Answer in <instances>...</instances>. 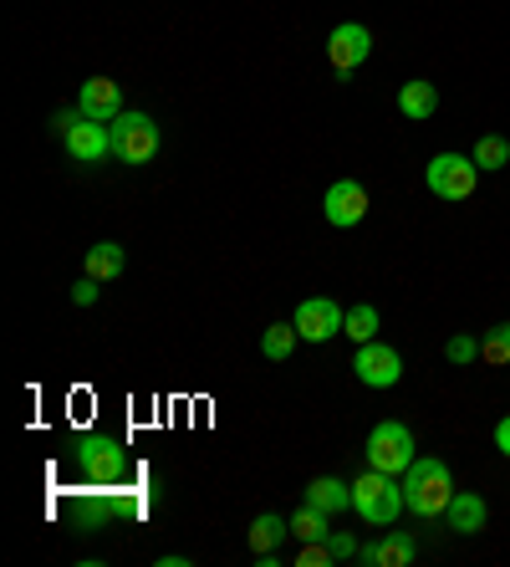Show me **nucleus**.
Wrapping results in <instances>:
<instances>
[{
  "instance_id": "f257e3e1",
  "label": "nucleus",
  "mask_w": 510,
  "mask_h": 567,
  "mask_svg": "<svg viewBox=\"0 0 510 567\" xmlns=\"http://www.w3.org/2000/svg\"><path fill=\"white\" fill-rule=\"evenodd\" d=\"M398 481H404V506L414 516H424V522L445 516L449 496H455V475H449V465L439 455H414V465Z\"/></svg>"
},
{
  "instance_id": "f03ea898",
  "label": "nucleus",
  "mask_w": 510,
  "mask_h": 567,
  "mask_svg": "<svg viewBox=\"0 0 510 567\" xmlns=\"http://www.w3.org/2000/svg\"><path fill=\"white\" fill-rule=\"evenodd\" d=\"M353 512H357V522H367V527H393L398 512H408L404 506V481L367 465V471L353 481Z\"/></svg>"
},
{
  "instance_id": "7ed1b4c3",
  "label": "nucleus",
  "mask_w": 510,
  "mask_h": 567,
  "mask_svg": "<svg viewBox=\"0 0 510 567\" xmlns=\"http://www.w3.org/2000/svg\"><path fill=\"white\" fill-rule=\"evenodd\" d=\"M363 455L373 471L404 475L408 465H414V455H419V450H414V430H408L404 420H378L373 435H367V445H363Z\"/></svg>"
},
{
  "instance_id": "20e7f679",
  "label": "nucleus",
  "mask_w": 510,
  "mask_h": 567,
  "mask_svg": "<svg viewBox=\"0 0 510 567\" xmlns=\"http://www.w3.org/2000/svg\"><path fill=\"white\" fill-rule=\"evenodd\" d=\"M107 128H113V158H123V164H148L158 154V123L148 113L123 107Z\"/></svg>"
},
{
  "instance_id": "39448f33",
  "label": "nucleus",
  "mask_w": 510,
  "mask_h": 567,
  "mask_svg": "<svg viewBox=\"0 0 510 567\" xmlns=\"http://www.w3.org/2000/svg\"><path fill=\"white\" fill-rule=\"evenodd\" d=\"M424 185L439 199H470L480 185V164L470 154H434L429 169H424Z\"/></svg>"
},
{
  "instance_id": "423d86ee",
  "label": "nucleus",
  "mask_w": 510,
  "mask_h": 567,
  "mask_svg": "<svg viewBox=\"0 0 510 567\" xmlns=\"http://www.w3.org/2000/svg\"><path fill=\"white\" fill-rule=\"evenodd\" d=\"M77 465L82 475H87L92 486H118L123 475H128V455H123L118 440H107V435H92L77 445Z\"/></svg>"
},
{
  "instance_id": "0eeeda50",
  "label": "nucleus",
  "mask_w": 510,
  "mask_h": 567,
  "mask_svg": "<svg viewBox=\"0 0 510 567\" xmlns=\"http://www.w3.org/2000/svg\"><path fill=\"white\" fill-rule=\"evenodd\" d=\"M353 373H357V383H367V389H393V383L404 379V358H398V348L373 338V343H357Z\"/></svg>"
},
{
  "instance_id": "6e6552de",
  "label": "nucleus",
  "mask_w": 510,
  "mask_h": 567,
  "mask_svg": "<svg viewBox=\"0 0 510 567\" xmlns=\"http://www.w3.org/2000/svg\"><path fill=\"white\" fill-rule=\"evenodd\" d=\"M291 322H296V332L306 338V343H332V338L342 332V322H347V312H342L332 297H306Z\"/></svg>"
},
{
  "instance_id": "1a4fd4ad",
  "label": "nucleus",
  "mask_w": 510,
  "mask_h": 567,
  "mask_svg": "<svg viewBox=\"0 0 510 567\" xmlns=\"http://www.w3.org/2000/svg\"><path fill=\"white\" fill-rule=\"evenodd\" d=\"M367 52H373V31H367L363 21H342V27L327 37V62L337 66L342 78H353L357 66L367 62Z\"/></svg>"
},
{
  "instance_id": "9d476101",
  "label": "nucleus",
  "mask_w": 510,
  "mask_h": 567,
  "mask_svg": "<svg viewBox=\"0 0 510 567\" xmlns=\"http://www.w3.org/2000/svg\"><path fill=\"white\" fill-rule=\"evenodd\" d=\"M62 144L77 164H107V158H113V128H107V123H92V118H77L62 133Z\"/></svg>"
},
{
  "instance_id": "9b49d317",
  "label": "nucleus",
  "mask_w": 510,
  "mask_h": 567,
  "mask_svg": "<svg viewBox=\"0 0 510 567\" xmlns=\"http://www.w3.org/2000/svg\"><path fill=\"white\" fill-rule=\"evenodd\" d=\"M322 215H327V225H337V230H353L367 215V189L357 185V179H337V185L327 189V199H322Z\"/></svg>"
},
{
  "instance_id": "f8f14e48",
  "label": "nucleus",
  "mask_w": 510,
  "mask_h": 567,
  "mask_svg": "<svg viewBox=\"0 0 510 567\" xmlns=\"http://www.w3.org/2000/svg\"><path fill=\"white\" fill-rule=\"evenodd\" d=\"M77 107H82V118H92V123H113L123 113V87L113 78H87L77 93Z\"/></svg>"
},
{
  "instance_id": "ddd939ff",
  "label": "nucleus",
  "mask_w": 510,
  "mask_h": 567,
  "mask_svg": "<svg viewBox=\"0 0 510 567\" xmlns=\"http://www.w3.org/2000/svg\"><path fill=\"white\" fill-rule=\"evenodd\" d=\"M414 557H419V547H414V537H404V532H388V537L357 547V563L363 567H408Z\"/></svg>"
},
{
  "instance_id": "4468645a",
  "label": "nucleus",
  "mask_w": 510,
  "mask_h": 567,
  "mask_svg": "<svg viewBox=\"0 0 510 567\" xmlns=\"http://www.w3.org/2000/svg\"><path fill=\"white\" fill-rule=\"evenodd\" d=\"M485 522H490V506H485V496H475V491H455L445 506V527L455 532V537H475V532H485Z\"/></svg>"
},
{
  "instance_id": "2eb2a0df",
  "label": "nucleus",
  "mask_w": 510,
  "mask_h": 567,
  "mask_svg": "<svg viewBox=\"0 0 510 567\" xmlns=\"http://www.w3.org/2000/svg\"><path fill=\"white\" fill-rule=\"evenodd\" d=\"M398 113H404L408 123L434 118V113H439V87H434V82H424V78L404 82V87H398Z\"/></svg>"
},
{
  "instance_id": "dca6fc26",
  "label": "nucleus",
  "mask_w": 510,
  "mask_h": 567,
  "mask_svg": "<svg viewBox=\"0 0 510 567\" xmlns=\"http://www.w3.org/2000/svg\"><path fill=\"white\" fill-rule=\"evenodd\" d=\"M306 502L322 506V512H353V486L347 481H337V475H316L312 486H306Z\"/></svg>"
},
{
  "instance_id": "f3484780",
  "label": "nucleus",
  "mask_w": 510,
  "mask_h": 567,
  "mask_svg": "<svg viewBox=\"0 0 510 567\" xmlns=\"http://www.w3.org/2000/svg\"><path fill=\"white\" fill-rule=\"evenodd\" d=\"M281 537H291V516H275V512H261L256 522H250V532H246L250 553H275Z\"/></svg>"
},
{
  "instance_id": "a211bd4d",
  "label": "nucleus",
  "mask_w": 510,
  "mask_h": 567,
  "mask_svg": "<svg viewBox=\"0 0 510 567\" xmlns=\"http://www.w3.org/2000/svg\"><path fill=\"white\" fill-rule=\"evenodd\" d=\"M82 266H87V277H97V281H118L128 256H123L118 240H97V246H87V261Z\"/></svg>"
},
{
  "instance_id": "6ab92c4d",
  "label": "nucleus",
  "mask_w": 510,
  "mask_h": 567,
  "mask_svg": "<svg viewBox=\"0 0 510 567\" xmlns=\"http://www.w3.org/2000/svg\"><path fill=\"white\" fill-rule=\"evenodd\" d=\"M327 532H332V512H322V506H312V502L291 516V537L296 542H327Z\"/></svg>"
},
{
  "instance_id": "aec40b11",
  "label": "nucleus",
  "mask_w": 510,
  "mask_h": 567,
  "mask_svg": "<svg viewBox=\"0 0 510 567\" xmlns=\"http://www.w3.org/2000/svg\"><path fill=\"white\" fill-rule=\"evenodd\" d=\"M475 164H480L485 174H496V169H506L510 164V138H500V133H480L475 138Z\"/></svg>"
},
{
  "instance_id": "412c9836",
  "label": "nucleus",
  "mask_w": 510,
  "mask_h": 567,
  "mask_svg": "<svg viewBox=\"0 0 510 567\" xmlns=\"http://www.w3.org/2000/svg\"><path fill=\"white\" fill-rule=\"evenodd\" d=\"M296 322H271V328L261 332V353L271 358V363H287L291 358V348H296Z\"/></svg>"
},
{
  "instance_id": "4be33fe9",
  "label": "nucleus",
  "mask_w": 510,
  "mask_h": 567,
  "mask_svg": "<svg viewBox=\"0 0 510 567\" xmlns=\"http://www.w3.org/2000/svg\"><path fill=\"white\" fill-rule=\"evenodd\" d=\"M342 332H347L353 343H373V338H378V307L357 302L353 312H347V322H342Z\"/></svg>"
},
{
  "instance_id": "5701e85b",
  "label": "nucleus",
  "mask_w": 510,
  "mask_h": 567,
  "mask_svg": "<svg viewBox=\"0 0 510 567\" xmlns=\"http://www.w3.org/2000/svg\"><path fill=\"white\" fill-rule=\"evenodd\" d=\"M480 363H490V369H506L510 363V322H496L480 338Z\"/></svg>"
},
{
  "instance_id": "b1692460",
  "label": "nucleus",
  "mask_w": 510,
  "mask_h": 567,
  "mask_svg": "<svg viewBox=\"0 0 510 567\" xmlns=\"http://www.w3.org/2000/svg\"><path fill=\"white\" fill-rule=\"evenodd\" d=\"M445 358L449 363H480V343H475L470 332H455V338L445 343Z\"/></svg>"
},
{
  "instance_id": "393cba45",
  "label": "nucleus",
  "mask_w": 510,
  "mask_h": 567,
  "mask_svg": "<svg viewBox=\"0 0 510 567\" xmlns=\"http://www.w3.org/2000/svg\"><path fill=\"white\" fill-rule=\"evenodd\" d=\"M327 553L332 563H347V557H357V537L353 532H327Z\"/></svg>"
},
{
  "instance_id": "a878e982",
  "label": "nucleus",
  "mask_w": 510,
  "mask_h": 567,
  "mask_svg": "<svg viewBox=\"0 0 510 567\" xmlns=\"http://www.w3.org/2000/svg\"><path fill=\"white\" fill-rule=\"evenodd\" d=\"M301 567H327L332 563V553H327V542H301V557H296Z\"/></svg>"
},
{
  "instance_id": "bb28decb",
  "label": "nucleus",
  "mask_w": 510,
  "mask_h": 567,
  "mask_svg": "<svg viewBox=\"0 0 510 567\" xmlns=\"http://www.w3.org/2000/svg\"><path fill=\"white\" fill-rule=\"evenodd\" d=\"M97 287H103L97 277H82L77 287H72V302H77V307H92V302H97Z\"/></svg>"
},
{
  "instance_id": "cd10ccee",
  "label": "nucleus",
  "mask_w": 510,
  "mask_h": 567,
  "mask_svg": "<svg viewBox=\"0 0 510 567\" xmlns=\"http://www.w3.org/2000/svg\"><path fill=\"white\" fill-rule=\"evenodd\" d=\"M496 450L500 455H510V414L506 420H496Z\"/></svg>"
},
{
  "instance_id": "c85d7f7f",
  "label": "nucleus",
  "mask_w": 510,
  "mask_h": 567,
  "mask_svg": "<svg viewBox=\"0 0 510 567\" xmlns=\"http://www.w3.org/2000/svg\"><path fill=\"white\" fill-rule=\"evenodd\" d=\"M184 563H189L184 553H164V557H158V567H184Z\"/></svg>"
}]
</instances>
